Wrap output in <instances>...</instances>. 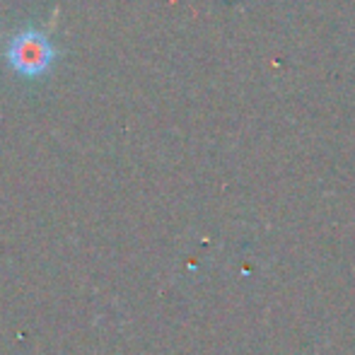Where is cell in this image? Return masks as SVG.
I'll return each instance as SVG.
<instances>
[{"mask_svg":"<svg viewBox=\"0 0 355 355\" xmlns=\"http://www.w3.org/2000/svg\"><path fill=\"white\" fill-rule=\"evenodd\" d=\"M8 63L19 75L27 78H39L53 66L56 61V46L49 42V37L37 27H27L17 32L8 44L5 51Z\"/></svg>","mask_w":355,"mask_h":355,"instance_id":"1","label":"cell"}]
</instances>
